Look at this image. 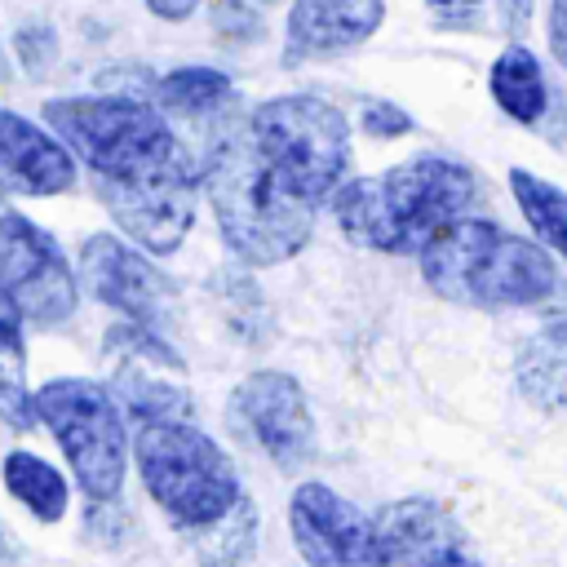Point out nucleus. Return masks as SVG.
Masks as SVG:
<instances>
[{
  "mask_svg": "<svg viewBox=\"0 0 567 567\" xmlns=\"http://www.w3.org/2000/svg\"><path fill=\"white\" fill-rule=\"evenodd\" d=\"M204 186L230 252L248 266H275L306 248L319 204L301 199L257 146L248 120H226L204 151Z\"/></svg>",
  "mask_w": 567,
  "mask_h": 567,
  "instance_id": "nucleus-1",
  "label": "nucleus"
},
{
  "mask_svg": "<svg viewBox=\"0 0 567 567\" xmlns=\"http://www.w3.org/2000/svg\"><path fill=\"white\" fill-rule=\"evenodd\" d=\"M478 182L447 155H416L377 177L341 182L332 195L337 226L372 252H421L447 221L465 217Z\"/></svg>",
  "mask_w": 567,
  "mask_h": 567,
  "instance_id": "nucleus-2",
  "label": "nucleus"
},
{
  "mask_svg": "<svg viewBox=\"0 0 567 567\" xmlns=\"http://www.w3.org/2000/svg\"><path fill=\"white\" fill-rule=\"evenodd\" d=\"M421 279L456 301L478 310L536 306L554 297L558 270L545 244L509 235L487 217H456L421 248Z\"/></svg>",
  "mask_w": 567,
  "mask_h": 567,
  "instance_id": "nucleus-3",
  "label": "nucleus"
},
{
  "mask_svg": "<svg viewBox=\"0 0 567 567\" xmlns=\"http://www.w3.org/2000/svg\"><path fill=\"white\" fill-rule=\"evenodd\" d=\"M128 430L142 483L173 527H208L244 496L230 456L221 452V443H213V434L195 425L190 412L128 416Z\"/></svg>",
  "mask_w": 567,
  "mask_h": 567,
  "instance_id": "nucleus-4",
  "label": "nucleus"
},
{
  "mask_svg": "<svg viewBox=\"0 0 567 567\" xmlns=\"http://www.w3.org/2000/svg\"><path fill=\"white\" fill-rule=\"evenodd\" d=\"M35 412L58 439L62 456L71 461V474L89 505H115L124 487V408L115 390L89 381V377H58L35 390Z\"/></svg>",
  "mask_w": 567,
  "mask_h": 567,
  "instance_id": "nucleus-5",
  "label": "nucleus"
},
{
  "mask_svg": "<svg viewBox=\"0 0 567 567\" xmlns=\"http://www.w3.org/2000/svg\"><path fill=\"white\" fill-rule=\"evenodd\" d=\"M248 128H252L257 146L266 151V159L284 173V182L301 199L323 204L346 182L350 124L332 102L310 97V93L270 97V102H261L252 111Z\"/></svg>",
  "mask_w": 567,
  "mask_h": 567,
  "instance_id": "nucleus-6",
  "label": "nucleus"
},
{
  "mask_svg": "<svg viewBox=\"0 0 567 567\" xmlns=\"http://www.w3.org/2000/svg\"><path fill=\"white\" fill-rule=\"evenodd\" d=\"M44 120L93 177L133 173L177 142L168 120L142 97H53L44 102Z\"/></svg>",
  "mask_w": 567,
  "mask_h": 567,
  "instance_id": "nucleus-7",
  "label": "nucleus"
},
{
  "mask_svg": "<svg viewBox=\"0 0 567 567\" xmlns=\"http://www.w3.org/2000/svg\"><path fill=\"white\" fill-rule=\"evenodd\" d=\"M93 186H97V199L106 204V213L115 217V226L128 239H137L146 252H173L195 221L199 173L182 142L164 146L133 173L93 177Z\"/></svg>",
  "mask_w": 567,
  "mask_h": 567,
  "instance_id": "nucleus-8",
  "label": "nucleus"
},
{
  "mask_svg": "<svg viewBox=\"0 0 567 567\" xmlns=\"http://www.w3.org/2000/svg\"><path fill=\"white\" fill-rule=\"evenodd\" d=\"M230 430L270 456L279 470H301L315 456V416L288 372H252L230 394Z\"/></svg>",
  "mask_w": 567,
  "mask_h": 567,
  "instance_id": "nucleus-9",
  "label": "nucleus"
},
{
  "mask_svg": "<svg viewBox=\"0 0 567 567\" xmlns=\"http://www.w3.org/2000/svg\"><path fill=\"white\" fill-rule=\"evenodd\" d=\"M0 284L35 323H62L75 315V279L62 248L13 208H0Z\"/></svg>",
  "mask_w": 567,
  "mask_h": 567,
  "instance_id": "nucleus-10",
  "label": "nucleus"
},
{
  "mask_svg": "<svg viewBox=\"0 0 567 567\" xmlns=\"http://www.w3.org/2000/svg\"><path fill=\"white\" fill-rule=\"evenodd\" d=\"M80 284L93 292V301L120 310L133 323H146L155 332L173 328L177 319V292L164 270H155L137 248H128L115 235H89L80 248Z\"/></svg>",
  "mask_w": 567,
  "mask_h": 567,
  "instance_id": "nucleus-11",
  "label": "nucleus"
},
{
  "mask_svg": "<svg viewBox=\"0 0 567 567\" xmlns=\"http://www.w3.org/2000/svg\"><path fill=\"white\" fill-rule=\"evenodd\" d=\"M288 527L306 567H385L372 518L323 483H301L292 492Z\"/></svg>",
  "mask_w": 567,
  "mask_h": 567,
  "instance_id": "nucleus-12",
  "label": "nucleus"
},
{
  "mask_svg": "<svg viewBox=\"0 0 567 567\" xmlns=\"http://www.w3.org/2000/svg\"><path fill=\"white\" fill-rule=\"evenodd\" d=\"M385 567H478L465 527L425 496L390 501L372 518Z\"/></svg>",
  "mask_w": 567,
  "mask_h": 567,
  "instance_id": "nucleus-13",
  "label": "nucleus"
},
{
  "mask_svg": "<svg viewBox=\"0 0 567 567\" xmlns=\"http://www.w3.org/2000/svg\"><path fill=\"white\" fill-rule=\"evenodd\" d=\"M0 177L22 195H62L75 182V159L44 128L0 106Z\"/></svg>",
  "mask_w": 567,
  "mask_h": 567,
  "instance_id": "nucleus-14",
  "label": "nucleus"
},
{
  "mask_svg": "<svg viewBox=\"0 0 567 567\" xmlns=\"http://www.w3.org/2000/svg\"><path fill=\"white\" fill-rule=\"evenodd\" d=\"M385 18V0H297L288 13V62L363 44Z\"/></svg>",
  "mask_w": 567,
  "mask_h": 567,
  "instance_id": "nucleus-15",
  "label": "nucleus"
},
{
  "mask_svg": "<svg viewBox=\"0 0 567 567\" xmlns=\"http://www.w3.org/2000/svg\"><path fill=\"white\" fill-rule=\"evenodd\" d=\"M514 381L523 399L540 412L567 408V319H545L536 337L518 350Z\"/></svg>",
  "mask_w": 567,
  "mask_h": 567,
  "instance_id": "nucleus-16",
  "label": "nucleus"
},
{
  "mask_svg": "<svg viewBox=\"0 0 567 567\" xmlns=\"http://www.w3.org/2000/svg\"><path fill=\"white\" fill-rule=\"evenodd\" d=\"M22 310L0 284V421L9 430H31L35 425V394L27 385V346H22Z\"/></svg>",
  "mask_w": 567,
  "mask_h": 567,
  "instance_id": "nucleus-17",
  "label": "nucleus"
},
{
  "mask_svg": "<svg viewBox=\"0 0 567 567\" xmlns=\"http://www.w3.org/2000/svg\"><path fill=\"white\" fill-rule=\"evenodd\" d=\"M487 84H492L496 106H501L509 120H518V124H536V120L545 115L549 93H545L540 58H536L527 44H509V49H501V58L492 62Z\"/></svg>",
  "mask_w": 567,
  "mask_h": 567,
  "instance_id": "nucleus-18",
  "label": "nucleus"
},
{
  "mask_svg": "<svg viewBox=\"0 0 567 567\" xmlns=\"http://www.w3.org/2000/svg\"><path fill=\"white\" fill-rule=\"evenodd\" d=\"M509 190H514V204L527 217L532 235L567 261V190L527 168H509Z\"/></svg>",
  "mask_w": 567,
  "mask_h": 567,
  "instance_id": "nucleus-19",
  "label": "nucleus"
},
{
  "mask_svg": "<svg viewBox=\"0 0 567 567\" xmlns=\"http://www.w3.org/2000/svg\"><path fill=\"white\" fill-rule=\"evenodd\" d=\"M190 549L199 558V567H244V558L252 554V536H257V505L252 496H239L217 523L186 532Z\"/></svg>",
  "mask_w": 567,
  "mask_h": 567,
  "instance_id": "nucleus-20",
  "label": "nucleus"
},
{
  "mask_svg": "<svg viewBox=\"0 0 567 567\" xmlns=\"http://www.w3.org/2000/svg\"><path fill=\"white\" fill-rule=\"evenodd\" d=\"M0 474H4L9 496L22 501L40 523H58L66 514V478L35 452H9Z\"/></svg>",
  "mask_w": 567,
  "mask_h": 567,
  "instance_id": "nucleus-21",
  "label": "nucleus"
},
{
  "mask_svg": "<svg viewBox=\"0 0 567 567\" xmlns=\"http://www.w3.org/2000/svg\"><path fill=\"white\" fill-rule=\"evenodd\" d=\"M230 102V80L213 66H182L159 80V106L186 120H204Z\"/></svg>",
  "mask_w": 567,
  "mask_h": 567,
  "instance_id": "nucleus-22",
  "label": "nucleus"
},
{
  "mask_svg": "<svg viewBox=\"0 0 567 567\" xmlns=\"http://www.w3.org/2000/svg\"><path fill=\"white\" fill-rule=\"evenodd\" d=\"M363 128L372 137H403V133H412V115L399 111L394 102H368L363 106Z\"/></svg>",
  "mask_w": 567,
  "mask_h": 567,
  "instance_id": "nucleus-23",
  "label": "nucleus"
},
{
  "mask_svg": "<svg viewBox=\"0 0 567 567\" xmlns=\"http://www.w3.org/2000/svg\"><path fill=\"white\" fill-rule=\"evenodd\" d=\"M18 53H22V62H27V71L31 75H44L49 71V58H53V35H49V27H27L22 35H18Z\"/></svg>",
  "mask_w": 567,
  "mask_h": 567,
  "instance_id": "nucleus-24",
  "label": "nucleus"
},
{
  "mask_svg": "<svg viewBox=\"0 0 567 567\" xmlns=\"http://www.w3.org/2000/svg\"><path fill=\"white\" fill-rule=\"evenodd\" d=\"M545 40L549 53L567 66V0H549V22H545Z\"/></svg>",
  "mask_w": 567,
  "mask_h": 567,
  "instance_id": "nucleus-25",
  "label": "nucleus"
},
{
  "mask_svg": "<svg viewBox=\"0 0 567 567\" xmlns=\"http://www.w3.org/2000/svg\"><path fill=\"white\" fill-rule=\"evenodd\" d=\"M195 4H199V0H146V9H151L155 18H164V22H182V18H190Z\"/></svg>",
  "mask_w": 567,
  "mask_h": 567,
  "instance_id": "nucleus-26",
  "label": "nucleus"
},
{
  "mask_svg": "<svg viewBox=\"0 0 567 567\" xmlns=\"http://www.w3.org/2000/svg\"><path fill=\"white\" fill-rule=\"evenodd\" d=\"M527 13H532V0H505V22L523 27V22H527Z\"/></svg>",
  "mask_w": 567,
  "mask_h": 567,
  "instance_id": "nucleus-27",
  "label": "nucleus"
},
{
  "mask_svg": "<svg viewBox=\"0 0 567 567\" xmlns=\"http://www.w3.org/2000/svg\"><path fill=\"white\" fill-rule=\"evenodd\" d=\"M430 9H439V13H465V9H474L478 0H425Z\"/></svg>",
  "mask_w": 567,
  "mask_h": 567,
  "instance_id": "nucleus-28",
  "label": "nucleus"
},
{
  "mask_svg": "<svg viewBox=\"0 0 567 567\" xmlns=\"http://www.w3.org/2000/svg\"><path fill=\"white\" fill-rule=\"evenodd\" d=\"M9 80V66H4V53H0V84Z\"/></svg>",
  "mask_w": 567,
  "mask_h": 567,
  "instance_id": "nucleus-29",
  "label": "nucleus"
},
{
  "mask_svg": "<svg viewBox=\"0 0 567 567\" xmlns=\"http://www.w3.org/2000/svg\"><path fill=\"white\" fill-rule=\"evenodd\" d=\"M0 558H9V545H4V532H0Z\"/></svg>",
  "mask_w": 567,
  "mask_h": 567,
  "instance_id": "nucleus-30",
  "label": "nucleus"
}]
</instances>
